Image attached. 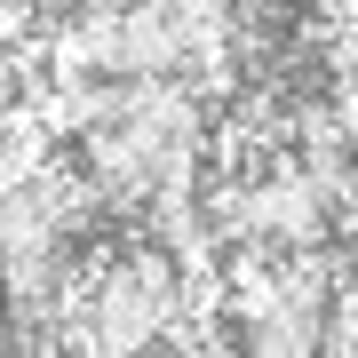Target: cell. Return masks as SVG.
Segmentation results:
<instances>
[{
  "label": "cell",
  "instance_id": "6da1fadb",
  "mask_svg": "<svg viewBox=\"0 0 358 358\" xmlns=\"http://www.w3.org/2000/svg\"><path fill=\"white\" fill-rule=\"evenodd\" d=\"M343 223H350V231H358V192H350V207H343Z\"/></svg>",
  "mask_w": 358,
  "mask_h": 358
}]
</instances>
